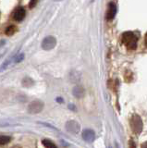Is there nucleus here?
Here are the masks:
<instances>
[{"instance_id": "1", "label": "nucleus", "mask_w": 147, "mask_h": 148, "mask_svg": "<svg viewBox=\"0 0 147 148\" xmlns=\"http://www.w3.org/2000/svg\"><path fill=\"white\" fill-rule=\"evenodd\" d=\"M121 41L129 50H135L138 45V37L132 32H126L122 34Z\"/></svg>"}, {"instance_id": "2", "label": "nucleus", "mask_w": 147, "mask_h": 148, "mask_svg": "<svg viewBox=\"0 0 147 148\" xmlns=\"http://www.w3.org/2000/svg\"><path fill=\"white\" fill-rule=\"evenodd\" d=\"M131 128L135 134H140L142 131V121L138 115H133L131 119Z\"/></svg>"}, {"instance_id": "3", "label": "nucleus", "mask_w": 147, "mask_h": 148, "mask_svg": "<svg viewBox=\"0 0 147 148\" xmlns=\"http://www.w3.org/2000/svg\"><path fill=\"white\" fill-rule=\"evenodd\" d=\"M57 45V40L53 36H48L44 38L42 42V48L45 51L52 50Z\"/></svg>"}, {"instance_id": "4", "label": "nucleus", "mask_w": 147, "mask_h": 148, "mask_svg": "<svg viewBox=\"0 0 147 148\" xmlns=\"http://www.w3.org/2000/svg\"><path fill=\"white\" fill-rule=\"evenodd\" d=\"M43 108H44V103H43V102H41L39 100H35V101H33L29 105L28 111H29V113H31V114H36V113L41 112Z\"/></svg>"}, {"instance_id": "5", "label": "nucleus", "mask_w": 147, "mask_h": 148, "mask_svg": "<svg viewBox=\"0 0 147 148\" xmlns=\"http://www.w3.org/2000/svg\"><path fill=\"white\" fill-rule=\"evenodd\" d=\"M25 14H26L25 9L21 7H19L15 9L14 12H13L12 18H13V20L16 21H21L25 18Z\"/></svg>"}, {"instance_id": "6", "label": "nucleus", "mask_w": 147, "mask_h": 148, "mask_svg": "<svg viewBox=\"0 0 147 148\" xmlns=\"http://www.w3.org/2000/svg\"><path fill=\"white\" fill-rule=\"evenodd\" d=\"M66 129L71 133H78L80 131V125L76 121H74V120H70V121L67 122Z\"/></svg>"}, {"instance_id": "7", "label": "nucleus", "mask_w": 147, "mask_h": 148, "mask_svg": "<svg viewBox=\"0 0 147 148\" xmlns=\"http://www.w3.org/2000/svg\"><path fill=\"white\" fill-rule=\"evenodd\" d=\"M117 13V7L114 3H109L108 5V9L107 13V18L108 21H111L115 18Z\"/></svg>"}, {"instance_id": "8", "label": "nucleus", "mask_w": 147, "mask_h": 148, "mask_svg": "<svg viewBox=\"0 0 147 148\" xmlns=\"http://www.w3.org/2000/svg\"><path fill=\"white\" fill-rule=\"evenodd\" d=\"M82 138L88 143L94 142L95 139L94 132L92 131V130H85V131H83V132H82Z\"/></svg>"}, {"instance_id": "9", "label": "nucleus", "mask_w": 147, "mask_h": 148, "mask_svg": "<svg viewBox=\"0 0 147 148\" xmlns=\"http://www.w3.org/2000/svg\"><path fill=\"white\" fill-rule=\"evenodd\" d=\"M73 95H74V96L77 97V98H81V97H82L84 95L83 88L81 87V86L74 87V89H73Z\"/></svg>"}, {"instance_id": "10", "label": "nucleus", "mask_w": 147, "mask_h": 148, "mask_svg": "<svg viewBox=\"0 0 147 148\" xmlns=\"http://www.w3.org/2000/svg\"><path fill=\"white\" fill-rule=\"evenodd\" d=\"M16 32H17V27L14 25H10V26L7 27V29L5 31V34L8 36H11V35L14 34Z\"/></svg>"}, {"instance_id": "11", "label": "nucleus", "mask_w": 147, "mask_h": 148, "mask_svg": "<svg viewBox=\"0 0 147 148\" xmlns=\"http://www.w3.org/2000/svg\"><path fill=\"white\" fill-rule=\"evenodd\" d=\"M42 143H43V145L46 148H57L54 143H52L51 141H49V140H43Z\"/></svg>"}, {"instance_id": "12", "label": "nucleus", "mask_w": 147, "mask_h": 148, "mask_svg": "<svg viewBox=\"0 0 147 148\" xmlns=\"http://www.w3.org/2000/svg\"><path fill=\"white\" fill-rule=\"evenodd\" d=\"M11 140V138L10 136H4L2 135L1 138H0V142H1V145H6V143H10Z\"/></svg>"}, {"instance_id": "13", "label": "nucleus", "mask_w": 147, "mask_h": 148, "mask_svg": "<svg viewBox=\"0 0 147 148\" xmlns=\"http://www.w3.org/2000/svg\"><path fill=\"white\" fill-rule=\"evenodd\" d=\"M23 57H24L23 54H21L19 56H17L16 58H15V62H20V61H21V60L23 59Z\"/></svg>"}, {"instance_id": "14", "label": "nucleus", "mask_w": 147, "mask_h": 148, "mask_svg": "<svg viewBox=\"0 0 147 148\" xmlns=\"http://www.w3.org/2000/svg\"><path fill=\"white\" fill-rule=\"evenodd\" d=\"M37 1H38V0H31V1H30V4H29L30 8H33L34 6H36V4H37Z\"/></svg>"}, {"instance_id": "15", "label": "nucleus", "mask_w": 147, "mask_h": 148, "mask_svg": "<svg viewBox=\"0 0 147 148\" xmlns=\"http://www.w3.org/2000/svg\"><path fill=\"white\" fill-rule=\"evenodd\" d=\"M129 146H130V148H136V145L133 140H131L130 141V143H129Z\"/></svg>"}, {"instance_id": "16", "label": "nucleus", "mask_w": 147, "mask_h": 148, "mask_svg": "<svg viewBox=\"0 0 147 148\" xmlns=\"http://www.w3.org/2000/svg\"><path fill=\"white\" fill-rule=\"evenodd\" d=\"M141 148H147V142H145V143H142V146H141Z\"/></svg>"}, {"instance_id": "17", "label": "nucleus", "mask_w": 147, "mask_h": 148, "mask_svg": "<svg viewBox=\"0 0 147 148\" xmlns=\"http://www.w3.org/2000/svg\"><path fill=\"white\" fill-rule=\"evenodd\" d=\"M145 45L147 46V34H145Z\"/></svg>"}, {"instance_id": "18", "label": "nucleus", "mask_w": 147, "mask_h": 148, "mask_svg": "<svg viewBox=\"0 0 147 148\" xmlns=\"http://www.w3.org/2000/svg\"><path fill=\"white\" fill-rule=\"evenodd\" d=\"M11 148H22V147H21V146H19V145H15V146H13V147H11Z\"/></svg>"}, {"instance_id": "19", "label": "nucleus", "mask_w": 147, "mask_h": 148, "mask_svg": "<svg viewBox=\"0 0 147 148\" xmlns=\"http://www.w3.org/2000/svg\"><path fill=\"white\" fill-rule=\"evenodd\" d=\"M56 1H60V0H56Z\"/></svg>"}]
</instances>
